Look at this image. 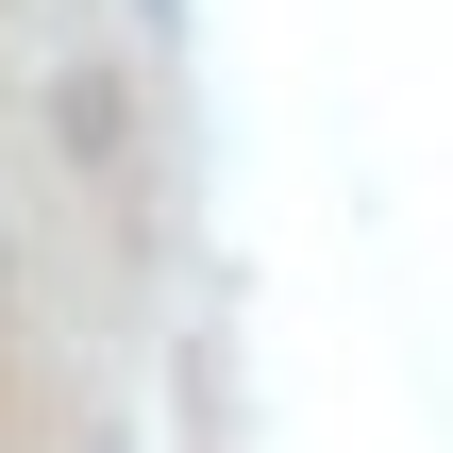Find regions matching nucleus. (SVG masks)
Instances as JSON below:
<instances>
[]
</instances>
